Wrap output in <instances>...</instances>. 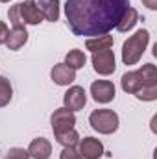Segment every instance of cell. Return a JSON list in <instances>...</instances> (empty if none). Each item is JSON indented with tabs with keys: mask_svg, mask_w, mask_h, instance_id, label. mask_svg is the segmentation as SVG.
I'll use <instances>...</instances> for the list:
<instances>
[{
	"mask_svg": "<svg viewBox=\"0 0 157 159\" xmlns=\"http://www.w3.org/2000/svg\"><path fill=\"white\" fill-rule=\"evenodd\" d=\"M129 0H67L65 17L76 37H96L117 28Z\"/></svg>",
	"mask_w": 157,
	"mask_h": 159,
	"instance_id": "cell-1",
	"label": "cell"
},
{
	"mask_svg": "<svg viewBox=\"0 0 157 159\" xmlns=\"http://www.w3.org/2000/svg\"><path fill=\"white\" fill-rule=\"evenodd\" d=\"M150 43V32L148 30H137L131 37L124 41L122 44V63L124 65H137Z\"/></svg>",
	"mask_w": 157,
	"mask_h": 159,
	"instance_id": "cell-2",
	"label": "cell"
},
{
	"mask_svg": "<svg viewBox=\"0 0 157 159\" xmlns=\"http://www.w3.org/2000/svg\"><path fill=\"white\" fill-rule=\"evenodd\" d=\"M89 124L94 131L102 133V135H111L118 129V115L111 109H94L89 115Z\"/></svg>",
	"mask_w": 157,
	"mask_h": 159,
	"instance_id": "cell-3",
	"label": "cell"
},
{
	"mask_svg": "<svg viewBox=\"0 0 157 159\" xmlns=\"http://www.w3.org/2000/svg\"><path fill=\"white\" fill-rule=\"evenodd\" d=\"M92 69L96 74L100 76H111L117 70V59H115V52L111 48L107 50H100V52H92Z\"/></svg>",
	"mask_w": 157,
	"mask_h": 159,
	"instance_id": "cell-4",
	"label": "cell"
},
{
	"mask_svg": "<svg viewBox=\"0 0 157 159\" xmlns=\"http://www.w3.org/2000/svg\"><path fill=\"white\" fill-rule=\"evenodd\" d=\"M91 94H92V100L98 102V104H109L115 100L117 96V89L113 85V81L109 80H96L91 83Z\"/></svg>",
	"mask_w": 157,
	"mask_h": 159,
	"instance_id": "cell-5",
	"label": "cell"
},
{
	"mask_svg": "<svg viewBox=\"0 0 157 159\" xmlns=\"http://www.w3.org/2000/svg\"><path fill=\"white\" fill-rule=\"evenodd\" d=\"M52 129L54 133H61V131H69L76 126V115L74 111L67 109V107H59L52 113Z\"/></svg>",
	"mask_w": 157,
	"mask_h": 159,
	"instance_id": "cell-6",
	"label": "cell"
},
{
	"mask_svg": "<svg viewBox=\"0 0 157 159\" xmlns=\"http://www.w3.org/2000/svg\"><path fill=\"white\" fill-rule=\"evenodd\" d=\"M63 104H65V107L70 109V111H79V109H83L85 104H87V93H85V89L79 87V85L69 87V91L63 94Z\"/></svg>",
	"mask_w": 157,
	"mask_h": 159,
	"instance_id": "cell-7",
	"label": "cell"
},
{
	"mask_svg": "<svg viewBox=\"0 0 157 159\" xmlns=\"http://www.w3.org/2000/svg\"><path fill=\"white\" fill-rule=\"evenodd\" d=\"M19 15L22 24H30V26H37L43 22V15H41L37 2L35 0H26L19 4Z\"/></svg>",
	"mask_w": 157,
	"mask_h": 159,
	"instance_id": "cell-8",
	"label": "cell"
},
{
	"mask_svg": "<svg viewBox=\"0 0 157 159\" xmlns=\"http://www.w3.org/2000/svg\"><path fill=\"white\" fill-rule=\"evenodd\" d=\"M78 152L83 159H100L104 156V144L94 137H83L78 143Z\"/></svg>",
	"mask_w": 157,
	"mask_h": 159,
	"instance_id": "cell-9",
	"label": "cell"
},
{
	"mask_svg": "<svg viewBox=\"0 0 157 159\" xmlns=\"http://www.w3.org/2000/svg\"><path fill=\"white\" fill-rule=\"evenodd\" d=\"M50 78L54 80L56 85L69 87V85L76 80V70H72V69L67 67L65 63H57V65H54V69L50 70Z\"/></svg>",
	"mask_w": 157,
	"mask_h": 159,
	"instance_id": "cell-10",
	"label": "cell"
},
{
	"mask_svg": "<svg viewBox=\"0 0 157 159\" xmlns=\"http://www.w3.org/2000/svg\"><path fill=\"white\" fill-rule=\"evenodd\" d=\"M28 156L32 159H50L52 156V144L48 139L44 137H37L30 143L28 146Z\"/></svg>",
	"mask_w": 157,
	"mask_h": 159,
	"instance_id": "cell-11",
	"label": "cell"
},
{
	"mask_svg": "<svg viewBox=\"0 0 157 159\" xmlns=\"http://www.w3.org/2000/svg\"><path fill=\"white\" fill-rule=\"evenodd\" d=\"M120 87H122V91L128 93V94H135L137 91H141V89L144 87L141 72H139V70H129V72H126V74L120 78Z\"/></svg>",
	"mask_w": 157,
	"mask_h": 159,
	"instance_id": "cell-12",
	"label": "cell"
},
{
	"mask_svg": "<svg viewBox=\"0 0 157 159\" xmlns=\"http://www.w3.org/2000/svg\"><path fill=\"white\" fill-rule=\"evenodd\" d=\"M37 7H39L44 20H48V22L59 20V13H61L59 11V0H39Z\"/></svg>",
	"mask_w": 157,
	"mask_h": 159,
	"instance_id": "cell-13",
	"label": "cell"
},
{
	"mask_svg": "<svg viewBox=\"0 0 157 159\" xmlns=\"http://www.w3.org/2000/svg\"><path fill=\"white\" fill-rule=\"evenodd\" d=\"M26 43H28V32H26L24 26H17V28H13V30L9 32V35H7V41H6L7 48L13 50V52L20 50Z\"/></svg>",
	"mask_w": 157,
	"mask_h": 159,
	"instance_id": "cell-14",
	"label": "cell"
},
{
	"mask_svg": "<svg viewBox=\"0 0 157 159\" xmlns=\"http://www.w3.org/2000/svg\"><path fill=\"white\" fill-rule=\"evenodd\" d=\"M137 22H139V11L129 6V7L126 9V13L122 15V19H120V22L117 24L115 30H118L120 34H128L129 30H133V26H135Z\"/></svg>",
	"mask_w": 157,
	"mask_h": 159,
	"instance_id": "cell-15",
	"label": "cell"
},
{
	"mask_svg": "<svg viewBox=\"0 0 157 159\" xmlns=\"http://www.w3.org/2000/svg\"><path fill=\"white\" fill-rule=\"evenodd\" d=\"M113 43H115V39H113L111 35L104 34V35H96V37H87V41H85V48L91 50V52H100V50L111 48Z\"/></svg>",
	"mask_w": 157,
	"mask_h": 159,
	"instance_id": "cell-16",
	"label": "cell"
},
{
	"mask_svg": "<svg viewBox=\"0 0 157 159\" xmlns=\"http://www.w3.org/2000/svg\"><path fill=\"white\" fill-rule=\"evenodd\" d=\"M56 141L63 146V148H76L79 143V133L72 128L69 131H61V133H54Z\"/></svg>",
	"mask_w": 157,
	"mask_h": 159,
	"instance_id": "cell-17",
	"label": "cell"
},
{
	"mask_svg": "<svg viewBox=\"0 0 157 159\" xmlns=\"http://www.w3.org/2000/svg\"><path fill=\"white\" fill-rule=\"evenodd\" d=\"M85 63H87V57H85V54H83L81 50H78V48L70 50V52L65 56V65L70 67L72 70H79V69H83Z\"/></svg>",
	"mask_w": 157,
	"mask_h": 159,
	"instance_id": "cell-18",
	"label": "cell"
},
{
	"mask_svg": "<svg viewBox=\"0 0 157 159\" xmlns=\"http://www.w3.org/2000/svg\"><path fill=\"white\" fill-rule=\"evenodd\" d=\"M13 98V87L11 81L6 76H0V107H6Z\"/></svg>",
	"mask_w": 157,
	"mask_h": 159,
	"instance_id": "cell-19",
	"label": "cell"
},
{
	"mask_svg": "<svg viewBox=\"0 0 157 159\" xmlns=\"http://www.w3.org/2000/svg\"><path fill=\"white\" fill-rule=\"evenodd\" d=\"M135 98L137 100H142V102H154V100H157V85L142 87L141 91L135 93Z\"/></svg>",
	"mask_w": 157,
	"mask_h": 159,
	"instance_id": "cell-20",
	"label": "cell"
},
{
	"mask_svg": "<svg viewBox=\"0 0 157 159\" xmlns=\"http://www.w3.org/2000/svg\"><path fill=\"white\" fill-rule=\"evenodd\" d=\"M7 17H9V22L13 24V28H17V26H24L22 20H20V15H19V4H15V6L9 7Z\"/></svg>",
	"mask_w": 157,
	"mask_h": 159,
	"instance_id": "cell-21",
	"label": "cell"
},
{
	"mask_svg": "<svg viewBox=\"0 0 157 159\" xmlns=\"http://www.w3.org/2000/svg\"><path fill=\"white\" fill-rule=\"evenodd\" d=\"M4 159H30V156H28V150L24 148H11Z\"/></svg>",
	"mask_w": 157,
	"mask_h": 159,
	"instance_id": "cell-22",
	"label": "cell"
},
{
	"mask_svg": "<svg viewBox=\"0 0 157 159\" xmlns=\"http://www.w3.org/2000/svg\"><path fill=\"white\" fill-rule=\"evenodd\" d=\"M59 159H83V157L76 148H63L61 154H59Z\"/></svg>",
	"mask_w": 157,
	"mask_h": 159,
	"instance_id": "cell-23",
	"label": "cell"
},
{
	"mask_svg": "<svg viewBox=\"0 0 157 159\" xmlns=\"http://www.w3.org/2000/svg\"><path fill=\"white\" fill-rule=\"evenodd\" d=\"M7 35H9V28H7V24H6V22H2V20H0V44H6Z\"/></svg>",
	"mask_w": 157,
	"mask_h": 159,
	"instance_id": "cell-24",
	"label": "cell"
},
{
	"mask_svg": "<svg viewBox=\"0 0 157 159\" xmlns=\"http://www.w3.org/2000/svg\"><path fill=\"white\" fill-rule=\"evenodd\" d=\"M142 4H144L148 9H152V11H157V0H142Z\"/></svg>",
	"mask_w": 157,
	"mask_h": 159,
	"instance_id": "cell-25",
	"label": "cell"
},
{
	"mask_svg": "<svg viewBox=\"0 0 157 159\" xmlns=\"http://www.w3.org/2000/svg\"><path fill=\"white\" fill-rule=\"evenodd\" d=\"M0 2H2V4H7V2H11V0H0Z\"/></svg>",
	"mask_w": 157,
	"mask_h": 159,
	"instance_id": "cell-26",
	"label": "cell"
}]
</instances>
